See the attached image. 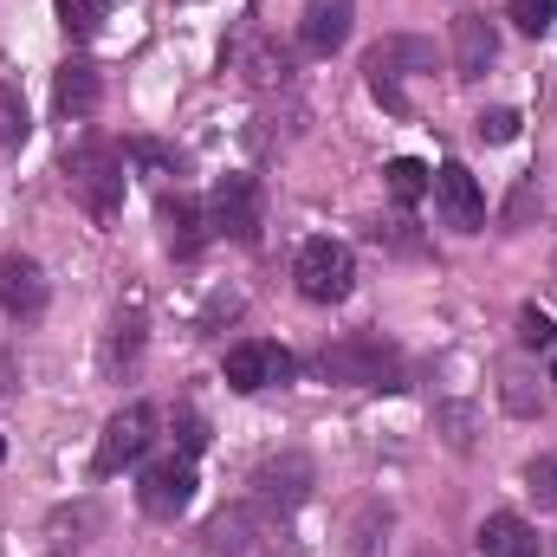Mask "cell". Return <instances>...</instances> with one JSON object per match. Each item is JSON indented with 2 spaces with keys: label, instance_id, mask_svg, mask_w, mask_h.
<instances>
[{
  "label": "cell",
  "instance_id": "obj_1",
  "mask_svg": "<svg viewBox=\"0 0 557 557\" xmlns=\"http://www.w3.org/2000/svg\"><path fill=\"white\" fill-rule=\"evenodd\" d=\"M65 188H72V201H78L98 227H111V221L124 214V149L104 143V137H85L65 156Z\"/></svg>",
  "mask_w": 557,
  "mask_h": 557
},
{
  "label": "cell",
  "instance_id": "obj_5",
  "mask_svg": "<svg viewBox=\"0 0 557 557\" xmlns=\"http://www.w3.org/2000/svg\"><path fill=\"white\" fill-rule=\"evenodd\" d=\"M227 72L240 85H253V91H285L292 85V52L278 46L267 26H240L227 39Z\"/></svg>",
  "mask_w": 557,
  "mask_h": 557
},
{
  "label": "cell",
  "instance_id": "obj_6",
  "mask_svg": "<svg viewBox=\"0 0 557 557\" xmlns=\"http://www.w3.org/2000/svg\"><path fill=\"white\" fill-rule=\"evenodd\" d=\"M149 441H156V409H149V403H124L117 416L104 421V434H98L91 473H98V480L124 473L131 460H143V454H149Z\"/></svg>",
  "mask_w": 557,
  "mask_h": 557
},
{
  "label": "cell",
  "instance_id": "obj_12",
  "mask_svg": "<svg viewBox=\"0 0 557 557\" xmlns=\"http://www.w3.org/2000/svg\"><path fill=\"white\" fill-rule=\"evenodd\" d=\"M46 298H52V285H46V267L33 253H7L0 260V311L13 324H33L46 311Z\"/></svg>",
  "mask_w": 557,
  "mask_h": 557
},
{
  "label": "cell",
  "instance_id": "obj_30",
  "mask_svg": "<svg viewBox=\"0 0 557 557\" xmlns=\"http://www.w3.org/2000/svg\"><path fill=\"white\" fill-rule=\"evenodd\" d=\"M175 441H182V454L195 460V454L208 447V421L195 416V409H182V416H175Z\"/></svg>",
  "mask_w": 557,
  "mask_h": 557
},
{
  "label": "cell",
  "instance_id": "obj_13",
  "mask_svg": "<svg viewBox=\"0 0 557 557\" xmlns=\"http://www.w3.org/2000/svg\"><path fill=\"white\" fill-rule=\"evenodd\" d=\"M350 20H357V0H305L298 13V46L311 59H331L344 39H350Z\"/></svg>",
  "mask_w": 557,
  "mask_h": 557
},
{
  "label": "cell",
  "instance_id": "obj_2",
  "mask_svg": "<svg viewBox=\"0 0 557 557\" xmlns=\"http://www.w3.org/2000/svg\"><path fill=\"white\" fill-rule=\"evenodd\" d=\"M208 552L221 557H278L285 552V512L267 499H234L208 519Z\"/></svg>",
  "mask_w": 557,
  "mask_h": 557
},
{
  "label": "cell",
  "instance_id": "obj_26",
  "mask_svg": "<svg viewBox=\"0 0 557 557\" xmlns=\"http://www.w3.org/2000/svg\"><path fill=\"white\" fill-rule=\"evenodd\" d=\"M506 13H512V26L519 33H552V20H557V0H506Z\"/></svg>",
  "mask_w": 557,
  "mask_h": 557
},
{
  "label": "cell",
  "instance_id": "obj_11",
  "mask_svg": "<svg viewBox=\"0 0 557 557\" xmlns=\"http://www.w3.org/2000/svg\"><path fill=\"white\" fill-rule=\"evenodd\" d=\"M311 486H318V473H311V460L305 454H267L260 467H253V499H267L278 512H292V506H305L311 499Z\"/></svg>",
  "mask_w": 557,
  "mask_h": 557
},
{
  "label": "cell",
  "instance_id": "obj_18",
  "mask_svg": "<svg viewBox=\"0 0 557 557\" xmlns=\"http://www.w3.org/2000/svg\"><path fill=\"white\" fill-rule=\"evenodd\" d=\"M98 98H104L98 65H91V59H65V65H59V78H52V104H59L65 117H91V111H98Z\"/></svg>",
  "mask_w": 557,
  "mask_h": 557
},
{
  "label": "cell",
  "instance_id": "obj_10",
  "mask_svg": "<svg viewBox=\"0 0 557 557\" xmlns=\"http://www.w3.org/2000/svg\"><path fill=\"white\" fill-rule=\"evenodd\" d=\"M428 188H434V208H441V221L454 234H480L486 227V195H480V182H473L467 162H441Z\"/></svg>",
  "mask_w": 557,
  "mask_h": 557
},
{
  "label": "cell",
  "instance_id": "obj_16",
  "mask_svg": "<svg viewBox=\"0 0 557 557\" xmlns=\"http://www.w3.org/2000/svg\"><path fill=\"white\" fill-rule=\"evenodd\" d=\"M143 331H149V324H143V298L131 292V298L111 311V324H104V350H98V357H104V376H131V370H137Z\"/></svg>",
  "mask_w": 557,
  "mask_h": 557
},
{
  "label": "cell",
  "instance_id": "obj_23",
  "mask_svg": "<svg viewBox=\"0 0 557 557\" xmlns=\"http://www.w3.org/2000/svg\"><path fill=\"white\" fill-rule=\"evenodd\" d=\"M383 175H389V195H396L403 208H409V201H421V195H428V182H434V175L421 169L416 156H396V162H389Z\"/></svg>",
  "mask_w": 557,
  "mask_h": 557
},
{
  "label": "cell",
  "instance_id": "obj_3",
  "mask_svg": "<svg viewBox=\"0 0 557 557\" xmlns=\"http://www.w3.org/2000/svg\"><path fill=\"white\" fill-rule=\"evenodd\" d=\"M318 370H324L331 383H357V389H403V383H409L403 350H396V344H383L376 331H357V337L324 344Z\"/></svg>",
  "mask_w": 557,
  "mask_h": 557
},
{
  "label": "cell",
  "instance_id": "obj_25",
  "mask_svg": "<svg viewBox=\"0 0 557 557\" xmlns=\"http://www.w3.org/2000/svg\"><path fill=\"white\" fill-rule=\"evenodd\" d=\"M499 396H506L512 416H539V409H545V396H539V383H532L525 370H506V376H499Z\"/></svg>",
  "mask_w": 557,
  "mask_h": 557
},
{
  "label": "cell",
  "instance_id": "obj_27",
  "mask_svg": "<svg viewBox=\"0 0 557 557\" xmlns=\"http://www.w3.org/2000/svg\"><path fill=\"white\" fill-rule=\"evenodd\" d=\"M525 493L539 499V512H557V460H552V454L525 467Z\"/></svg>",
  "mask_w": 557,
  "mask_h": 557
},
{
  "label": "cell",
  "instance_id": "obj_28",
  "mask_svg": "<svg viewBox=\"0 0 557 557\" xmlns=\"http://www.w3.org/2000/svg\"><path fill=\"white\" fill-rule=\"evenodd\" d=\"M131 162H137L143 175H156V182H162V175H175V156H169L162 143H149V137H131Z\"/></svg>",
  "mask_w": 557,
  "mask_h": 557
},
{
  "label": "cell",
  "instance_id": "obj_29",
  "mask_svg": "<svg viewBox=\"0 0 557 557\" xmlns=\"http://www.w3.org/2000/svg\"><path fill=\"white\" fill-rule=\"evenodd\" d=\"M473 131H480V143H512L519 137V111H480Z\"/></svg>",
  "mask_w": 557,
  "mask_h": 557
},
{
  "label": "cell",
  "instance_id": "obj_19",
  "mask_svg": "<svg viewBox=\"0 0 557 557\" xmlns=\"http://www.w3.org/2000/svg\"><path fill=\"white\" fill-rule=\"evenodd\" d=\"M473 545H480V557H539V532L519 512H493Z\"/></svg>",
  "mask_w": 557,
  "mask_h": 557
},
{
  "label": "cell",
  "instance_id": "obj_7",
  "mask_svg": "<svg viewBox=\"0 0 557 557\" xmlns=\"http://www.w3.org/2000/svg\"><path fill=\"white\" fill-rule=\"evenodd\" d=\"M208 221H214V234H227V240H240V247H260V227H267L260 182H253V175H221L214 195H208Z\"/></svg>",
  "mask_w": 557,
  "mask_h": 557
},
{
  "label": "cell",
  "instance_id": "obj_31",
  "mask_svg": "<svg viewBox=\"0 0 557 557\" xmlns=\"http://www.w3.org/2000/svg\"><path fill=\"white\" fill-rule=\"evenodd\" d=\"M519 337H525L532 350H552V344H557V331L539 318V311H519Z\"/></svg>",
  "mask_w": 557,
  "mask_h": 557
},
{
  "label": "cell",
  "instance_id": "obj_4",
  "mask_svg": "<svg viewBox=\"0 0 557 557\" xmlns=\"http://www.w3.org/2000/svg\"><path fill=\"white\" fill-rule=\"evenodd\" d=\"M292 278H298V292H305L311 305H344V298H350V285H357V253H350L344 240L318 234V240H305V247H298Z\"/></svg>",
  "mask_w": 557,
  "mask_h": 557
},
{
  "label": "cell",
  "instance_id": "obj_9",
  "mask_svg": "<svg viewBox=\"0 0 557 557\" xmlns=\"http://www.w3.org/2000/svg\"><path fill=\"white\" fill-rule=\"evenodd\" d=\"M292 376H298L292 350H278V344H267V337H253V344H234V350H227V389H240V396L285 389Z\"/></svg>",
  "mask_w": 557,
  "mask_h": 557
},
{
  "label": "cell",
  "instance_id": "obj_15",
  "mask_svg": "<svg viewBox=\"0 0 557 557\" xmlns=\"http://www.w3.org/2000/svg\"><path fill=\"white\" fill-rule=\"evenodd\" d=\"M156 221H162V247L175 253V260H195L201 247H208V208H195L188 195H162L156 201Z\"/></svg>",
  "mask_w": 557,
  "mask_h": 557
},
{
  "label": "cell",
  "instance_id": "obj_8",
  "mask_svg": "<svg viewBox=\"0 0 557 557\" xmlns=\"http://www.w3.org/2000/svg\"><path fill=\"white\" fill-rule=\"evenodd\" d=\"M195 499V460L188 454H162L143 467V486H137V506L149 519H182Z\"/></svg>",
  "mask_w": 557,
  "mask_h": 557
},
{
  "label": "cell",
  "instance_id": "obj_22",
  "mask_svg": "<svg viewBox=\"0 0 557 557\" xmlns=\"http://www.w3.org/2000/svg\"><path fill=\"white\" fill-rule=\"evenodd\" d=\"M434 421H441V434H447V447H454V454H473L480 416H473L467 403H441V409H434Z\"/></svg>",
  "mask_w": 557,
  "mask_h": 557
},
{
  "label": "cell",
  "instance_id": "obj_14",
  "mask_svg": "<svg viewBox=\"0 0 557 557\" xmlns=\"http://www.w3.org/2000/svg\"><path fill=\"white\" fill-rule=\"evenodd\" d=\"M493 65H499V33H493V20L460 13V20H454V78L473 85V78H486Z\"/></svg>",
  "mask_w": 557,
  "mask_h": 557
},
{
  "label": "cell",
  "instance_id": "obj_34",
  "mask_svg": "<svg viewBox=\"0 0 557 557\" xmlns=\"http://www.w3.org/2000/svg\"><path fill=\"white\" fill-rule=\"evenodd\" d=\"M552 383H557V370H552Z\"/></svg>",
  "mask_w": 557,
  "mask_h": 557
},
{
  "label": "cell",
  "instance_id": "obj_20",
  "mask_svg": "<svg viewBox=\"0 0 557 557\" xmlns=\"http://www.w3.org/2000/svg\"><path fill=\"white\" fill-rule=\"evenodd\" d=\"M389 506L383 499H363L357 506V519H350V539H344V557H383L389 552Z\"/></svg>",
  "mask_w": 557,
  "mask_h": 557
},
{
  "label": "cell",
  "instance_id": "obj_21",
  "mask_svg": "<svg viewBox=\"0 0 557 557\" xmlns=\"http://www.w3.org/2000/svg\"><path fill=\"white\" fill-rule=\"evenodd\" d=\"M33 137V117H26V98L13 78H0V149H20Z\"/></svg>",
  "mask_w": 557,
  "mask_h": 557
},
{
  "label": "cell",
  "instance_id": "obj_32",
  "mask_svg": "<svg viewBox=\"0 0 557 557\" xmlns=\"http://www.w3.org/2000/svg\"><path fill=\"white\" fill-rule=\"evenodd\" d=\"M7 370H13V363H7V357H0V396H7Z\"/></svg>",
  "mask_w": 557,
  "mask_h": 557
},
{
  "label": "cell",
  "instance_id": "obj_17",
  "mask_svg": "<svg viewBox=\"0 0 557 557\" xmlns=\"http://www.w3.org/2000/svg\"><path fill=\"white\" fill-rule=\"evenodd\" d=\"M403 59H416V46L409 39H383L370 59H363V72H370V91L383 98V111L389 117H409V91H403Z\"/></svg>",
  "mask_w": 557,
  "mask_h": 557
},
{
  "label": "cell",
  "instance_id": "obj_24",
  "mask_svg": "<svg viewBox=\"0 0 557 557\" xmlns=\"http://www.w3.org/2000/svg\"><path fill=\"white\" fill-rule=\"evenodd\" d=\"M59 20H65L72 39H91V33L111 20V0H59Z\"/></svg>",
  "mask_w": 557,
  "mask_h": 557
},
{
  "label": "cell",
  "instance_id": "obj_33",
  "mask_svg": "<svg viewBox=\"0 0 557 557\" xmlns=\"http://www.w3.org/2000/svg\"><path fill=\"white\" fill-rule=\"evenodd\" d=\"M0 454H7V441H0Z\"/></svg>",
  "mask_w": 557,
  "mask_h": 557
}]
</instances>
